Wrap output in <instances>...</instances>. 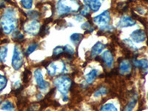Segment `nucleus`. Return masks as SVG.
Returning a JSON list of instances; mask_svg holds the SVG:
<instances>
[{"label": "nucleus", "instance_id": "f257e3e1", "mask_svg": "<svg viewBox=\"0 0 148 111\" xmlns=\"http://www.w3.org/2000/svg\"><path fill=\"white\" fill-rule=\"evenodd\" d=\"M17 18H16V10L13 8L5 9V13L0 18V26L5 34L12 33L17 27Z\"/></svg>", "mask_w": 148, "mask_h": 111}, {"label": "nucleus", "instance_id": "f03ea898", "mask_svg": "<svg viewBox=\"0 0 148 111\" xmlns=\"http://www.w3.org/2000/svg\"><path fill=\"white\" fill-rule=\"evenodd\" d=\"M80 8L81 5L76 1H59L56 3V12L59 16L78 11Z\"/></svg>", "mask_w": 148, "mask_h": 111}, {"label": "nucleus", "instance_id": "7ed1b4c3", "mask_svg": "<svg viewBox=\"0 0 148 111\" xmlns=\"http://www.w3.org/2000/svg\"><path fill=\"white\" fill-rule=\"evenodd\" d=\"M53 84L62 96H67L72 85V81L71 78L67 76H59L54 79Z\"/></svg>", "mask_w": 148, "mask_h": 111}, {"label": "nucleus", "instance_id": "20e7f679", "mask_svg": "<svg viewBox=\"0 0 148 111\" xmlns=\"http://www.w3.org/2000/svg\"><path fill=\"white\" fill-rule=\"evenodd\" d=\"M47 72L50 76H54L65 71L66 65L63 61L52 62L47 66Z\"/></svg>", "mask_w": 148, "mask_h": 111}, {"label": "nucleus", "instance_id": "39448f33", "mask_svg": "<svg viewBox=\"0 0 148 111\" xmlns=\"http://www.w3.org/2000/svg\"><path fill=\"white\" fill-rule=\"evenodd\" d=\"M24 56L22 51L18 45H15L12 58V66L15 70H19L23 65Z\"/></svg>", "mask_w": 148, "mask_h": 111}, {"label": "nucleus", "instance_id": "423d86ee", "mask_svg": "<svg viewBox=\"0 0 148 111\" xmlns=\"http://www.w3.org/2000/svg\"><path fill=\"white\" fill-rule=\"evenodd\" d=\"M110 22V14L108 10L102 12L99 15L96 16L93 18V22L96 25L99 26L100 29L109 25L108 24Z\"/></svg>", "mask_w": 148, "mask_h": 111}, {"label": "nucleus", "instance_id": "0eeeda50", "mask_svg": "<svg viewBox=\"0 0 148 111\" xmlns=\"http://www.w3.org/2000/svg\"><path fill=\"white\" fill-rule=\"evenodd\" d=\"M23 28L29 35L36 36L40 32V23L37 20H30L24 25Z\"/></svg>", "mask_w": 148, "mask_h": 111}, {"label": "nucleus", "instance_id": "6e6552de", "mask_svg": "<svg viewBox=\"0 0 148 111\" xmlns=\"http://www.w3.org/2000/svg\"><path fill=\"white\" fill-rule=\"evenodd\" d=\"M34 78H35L37 86L38 88L42 91L47 90L48 89L49 83L45 81L44 77H43V75L42 73V71H41L40 69H36L34 71Z\"/></svg>", "mask_w": 148, "mask_h": 111}, {"label": "nucleus", "instance_id": "1a4fd4ad", "mask_svg": "<svg viewBox=\"0 0 148 111\" xmlns=\"http://www.w3.org/2000/svg\"><path fill=\"white\" fill-rule=\"evenodd\" d=\"M132 40L136 43H140L146 39V34L143 30H134L130 35Z\"/></svg>", "mask_w": 148, "mask_h": 111}, {"label": "nucleus", "instance_id": "9d476101", "mask_svg": "<svg viewBox=\"0 0 148 111\" xmlns=\"http://www.w3.org/2000/svg\"><path fill=\"white\" fill-rule=\"evenodd\" d=\"M136 25V21L132 17L128 16H123L118 22V26L120 27H131Z\"/></svg>", "mask_w": 148, "mask_h": 111}, {"label": "nucleus", "instance_id": "9b49d317", "mask_svg": "<svg viewBox=\"0 0 148 111\" xmlns=\"http://www.w3.org/2000/svg\"><path fill=\"white\" fill-rule=\"evenodd\" d=\"M131 63L127 59H125L122 60L120 62L119 66V71L121 75H126L130 73L131 71Z\"/></svg>", "mask_w": 148, "mask_h": 111}, {"label": "nucleus", "instance_id": "f8f14e48", "mask_svg": "<svg viewBox=\"0 0 148 111\" xmlns=\"http://www.w3.org/2000/svg\"><path fill=\"white\" fill-rule=\"evenodd\" d=\"M101 59L104 64H106L107 67H112L114 62V58L112 54V53L110 51H105L102 54H101Z\"/></svg>", "mask_w": 148, "mask_h": 111}, {"label": "nucleus", "instance_id": "ddd939ff", "mask_svg": "<svg viewBox=\"0 0 148 111\" xmlns=\"http://www.w3.org/2000/svg\"><path fill=\"white\" fill-rule=\"evenodd\" d=\"M105 47V45L101 42H97L96 44L92 47V50L90 51L91 58H96V56L99 55Z\"/></svg>", "mask_w": 148, "mask_h": 111}, {"label": "nucleus", "instance_id": "4468645a", "mask_svg": "<svg viewBox=\"0 0 148 111\" xmlns=\"http://www.w3.org/2000/svg\"><path fill=\"white\" fill-rule=\"evenodd\" d=\"M84 3L85 6L89 8L92 12H97L98 10H99L101 5V2L97 1V0H94V1H84Z\"/></svg>", "mask_w": 148, "mask_h": 111}, {"label": "nucleus", "instance_id": "2eb2a0df", "mask_svg": "<svg viewBox=\"0 0 148 111\" xmlns=\"http://www.w3.org/2000/svg\"><path fill=\"white\" fill-rule=\"evenodd\" d=\"M98 74H99V71L96 69H92V71H90L88 73L86 74V82L88 83V84H91V83L93 82L95 79H96V78L97 77Z\"/></svg>", "mask_w": 148, "mask_h": 111}, {"label": "nucleus", "instance_id": "dca6fc26", "mask_svg": "<svg viewBox=\"0 0 148 111\" xmlns=\"http://www.w3.org/2000/svg\"><path fill=\"white\" fill-rule=\"evenodd\" d=\"M133 63L135 67H139L141 69H147L148 68V60L146 59H139V60L133 59Z\"/></svg>", "mask_w": 148, "mask_h": 111}, {"label": "nucleus", "instance_id": "f3484780", "mask_svg": "<svg viewBox=\"0 0 148 111\" xmlns=\"http://www.w3.org/2000/svg\"><path fill=\"white\" fill-rule=\"evenodd\" d=\"M82 38L83 35L81 34H73L71 36V37H70L71 41L75 45H78L81 42Z\"/></svg>", "mask_w": 148, "mask_h": 111}, {"label": "nucleus", "instance_id": "a211bd4d", "mask_svg": "<svg viewBox=\"0 0 148 111\" xmlns=\"http://www.w3.org/2000/svg\"><path fill=\"white\" fill-rule=\"evenodd\" d=\"M100 111H118V110L113 103H106L101 107Z\"/></svg>", "mask_w": 148, "mask_h": 111}, {"label": "nucleus", "instance_id": "6ab92c4d", "mask_svg": "<svg viewBox=\"0 0 148 111\" xmlns=\"http://www.w3.org/2000/svg\"><path fill=\"white\" fill-rule=\"evenodd\" d=\"M1 110L6 111H12L14 110V105L11 101H5L1 104Z\"/></svg>", "mask_w": 148, "mask_h": 111}, {"label": "nucleus", "instance_id": "aec40b11", "mask_svg": "<svg viewBox=\"0 0 148 111\" xmlns=\"http://www.w3.org/2000/svg\"><path fill=\"white\" fill-rule=\"evenodd\" d=\"M136 102H137V99L136 97H133L130 99V101L128 102L127 105L126 106V108H125V110L124 111H133V108H135V106H136Z\"/></svg>", "mask_w": 148, "mask_h": 111}, {"label": "nucleus", "instance_id": "412c9836", "mask_svg": "<svg viewBox=\"0 0 148 111\" xmlns=\"http://www.w3.org/2000/svg\"><path fill=\"white\" fill-rule=\"evenodd\" d=\"M38 43H36V42H32L31 44L29 45L27 47V50H26V55L29 56L30 54L32 53L34 51H36V49L38 47Z\"/></svg>", "mask_w": 148, "mask_h": 111}, {"label": "nucleus", "instance_id": "4be33fe9", "mask_svg": "<svg viewBox=\"0 0 148 111\" xmlns=\"http://www.w3.org/2000/svg\"><path fill=\"white\" fill-rule=\"evenodd\" d=\"M8 54V47L6 46L0 47V62H4Z\"/></svg>", "mask_w": 148, "mask_h": 111}, {"label": "nucleus", "instance_id": "5701e85b", "mask_svg": "<svg viewBox=\"0 0 148 111\" xmlns=\"http://www.w3.org/2000/svg\"><path fill=\"white\" fill-rule=\"evenodd\" d=\"M108 92V90L104 87H101L99 88L95 92L94 96L95 97H98V96H105Z\"/></svg>", "mask_w": 148, "mask_h": 111}, {"label": "nucleus", "instance_id": "b1692460", "mask_svg": "<svg viewBox=\"0 0 148 111\" xmlns=\"http://www.w3.org/2000/svg\"><path fill=\"white\" fill-rule=\"evenodd\" d=\"M8 83V79L5 76H2L0 74V91H2L4 90L7 85Z\"/></svg>", "mask_w": 148, "mask_h": 111}, {"label": "nucleus", "instance_id": "393cba45", "mask_svg": "<svg viewBox=\"0 0 148 111\" xmlns=\"http://www.w3.org/2000/svg\"><path fill=\"white\" fill-rule=\"evenodd\" d=\"M64 53V47L62 46H58L54 48L53 51V55L55 56H59L61 54H62Z\"/></svg>", "mask_w": 148, "mask_h": 111}, {"label": "nucleus", "instance_id": "a878e982", "mask_svg": "<svg viewBox=\"0 0 148 111\" xmlns=\"http://www.w3.org/2000/svg\"><path fill=\"white\" fill-rule=\"evenodd\" d=\"M21 5H22V7L25 9H30L33 6V1L31 0H29V1H26V0H24V1H21Z\"/></svg>", "mask_w": 148, "mask_h": 111}, {"label": "nucleus", "instance_id": "bb28decb", "mask_svg": "<svg viewBox=\"0 0 148 111\" xmlns=\"http://www.w3.org/2000/svg\"><path fill=\"white\" fill-rule=\"evenodd\" d=\"M27 16L32 20H36V18L39 17V13L36 10H32V11L28 12L27 14Z\"/></svg>", "mask_w": 148, "mask_h": 111}, {"label": "nucleus", "instance_id": "cd10ccee", "mask_svg": "<svg viewBox=\"0 0 148 111\" xmlns=\"http://www.w3.org/2000/svg\"><path fill=\"white\" fill-rule=\"evenodd\" d=\"M64 52L67 53V54H69V55H73L75 53V50L73 47H71V45H67L64 47Z\"/></svg>", "mask_w": 148, "mask_h": 111}, {"label": "nucleus", "instance_id": "c85d7f7f", "mask_svg": "<svg viewBox=\"0 0 148 111\" xmlns=\"http://www.w3.org/2000/svg\"><path fill=\"white\" fill-rule=\"evenodd\" d=\"M89 13H90L89 8L84 5V7L82 8V10H80V14H79V15L84 16H87L89 15Z\"/></svg>", "mask_w": 148, "mask_h": 111}, {"label": "nucleus", "instance_id": "c756f323", "mask_svg": "<svg viewBox=\"0 0 148 111\" xmlns=\"http://www.w3.org/2000/svg\"><path fill=\"white\" fill-rule=\"evenodd\" d=\"M124 42H125V43L128 46V47H129V48H131V49H133V50H135V51H136V50H137V47H135L134 44H133V42H132L130 40V39H125V40H124Z\"/></svg>", "mask_w": 148, "mask_h": 111}, {"label": "nucleus", "instance_id": "7c9ffc66", "mask_svg": "<svg viewBox=\"0 0 148 111\" xmlns=\"http://www.w3.org/2000/svg\"><path fill=\"white\" fill-rule=\"evenodd\" d=\"M23 38H24V36L22 33L18 32L17 33V34H16V40L20 41L22 40V39H23Z\"/></svg>", "mask_w": 148, "mask_h": 111}, {"label": "nucleus", "instance_id": "2f4dec72", "mask_svg": "<svg viewBox=\"0 0 148 111\" xmlns=\"http://www.w3.org/2000/svg\"><path fill=\"white\" fill-rule=\"evenodd\" d=\"M75 19H76V20H77V21H79V22H80V21L83 20V16H81V15L76 16V18H75Z\"/></svg>", "mask_w": 148, "mask_h": 111}, {"label": "nucleus", "instance_id": "473e14b6", "mask_svg": "<svg viewBox=\"0 0 148 111\" xmlns=\"http://www.w3.org/2000/svg\"><path fill=\"white\" fill-rule=\"evenodd\" d=\"M147 97H148V96H147Z\"/></svg>", "mask_w": 148, "mask_h": 111}]
</instances>
